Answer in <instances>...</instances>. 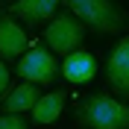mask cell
<instances>
[{
  "mask_svg": "<svg viewBox=\"0 0 129 129\" xmlns=\"http://www.w3.org/2000/svg\"><path fill=\"white\" fill-rule=\"evenodd\" d=\"M68 9L97 32H120L126 26V15L114 0H68Z\"/></svg>",
  "mask_w": 129,
  "mask_h": 129,
  "instance_id": "obj_2",
  "label": "cell"
},
{
  "mask_svg": "<svg viewBox=\"0 0 129 129\" xmlns=\"http://www.w3.org/2000/svg\"><path fill=\"white\" fill-rule=\"evenodd\" d=\"M0 129H29V123H26L18 112H9V114L0 117Z\"/></svg>",
  "mask_w": 129,
  "mask_h": 129,
  "instance_id": "obj_11",
  "label": "cell"
},
{
  "mask_svg": "<svg viewBox=\"0 0 129 129\" xmlns=\"http://www.w3.org/2000/svg\"><path fill=\"white\" fill-rule=\"evenodd\" d=\"M106 76H109V85L117 97L129 100V35L120 38L114 44V50L109 53V62H106Z\"/></svg>",
  "mask_w": 129,
  "mask_h": 129,
  "instance_id": "obj_5",
  "label": "cell"
},
{
  "mask_svg": "<svg viewBox=\"0 0 129 129\" xmlns=\"http://www.w3.org/2000/svg\"><path fill=\"white\" fill-rule=\"evenodd\" d=\"M56 9H59V0H15L9 6V15L21 18L26 26H38L56 15Z\"/></svg>",
  "mask_w": 129,
  "mask_h": 129,
  "instance_id": "obj_6",
  "label": "cell"
},
{
  "mask_svg": "<svg viewBox=\"0 0 129 129\" xmlns=\"http://www.w3.org/2000/svg\"><path fill=\"white\" fill-rule=\"evenodd\" d=\"M76 120L85 129H129V106L109 94H91L79 103Z\"/></svg>",
  "mask_w": 129,
  "mask_h": 129,
  "instance_id": "obj_1",
  "label": "cell"
},
{
  "mask_svg": "<svg viewBox=\"0 0 129 129\" xmlns=\"http://www.w3.org/2000/svg\"><path fill=\"white\" fill-rule=\"evenodd\" d=\"M62 106H64V94L62 91H50V94H41L32 106V120L35 123H53L59 120V114H62Z\"/></svg>",
  "mask_w": 129,
  "mask_h": 129,
  "instance_id": "obj_9",
  "label": "cell"
},
{
  "mask_svg": "<svg viewBox=\"0 0 129 129\" xmlns=\"http://www.w3.org/2000/svg\"><path fill=\"white\" fill-rule=\"evenodd\" d=\"M38 85L35 82H26L24 79V85H18V88H12L6 94V100H3V109L6 112H32V106H35V100H38Z\"/></svg>",
  "mask_w": 129,
  "mask_h": 129,
  "instance_id": "obj_10",
  "label": "cell"
},
{
  "mask_svg": "<svg viewBox=\"0 0 129 129\" xmlns=\"http://www.w3.org/2000/svg\"><path fill=\"white\" fill-rule=\"evenodd\" d=\"M18 76L26 82H35V85H50V82H56L59 76V62L53 56V50L50 47H29L21 56L18 62Z\"/></svg>",
  "mask_w": 129,
  "mask_h": 129,
  "instance_id": "obj_4",
  "label": "cell"
},
{
  "mask_svg": "<svg viewBox=\"0 0 129 129\" xmlns=\"http://www.w3.org/2000/svg\"><path fill=\"white\" fill-rule=\"evenodd\" d=\"M29 47V38L21 24H15V18H0V59H15L24 56Z\"/></svg>",
  "mask_w": 129,
  "mask_h": 129,
  "instance_id": "obj_7",
  "label": "cell"
},
{
  "mask_svg": "<svg viewBox=\"0 0 129 129\" xmlns=\"http://www.w3.org/2000/svg\"><path fill=\"white\" fill-rule=\"evenodd\" d=\"M82 35H85V24H82L79 18L73 15H59L53 18L44 29V41H47V47L59 56H68L73 50H79L82 44Z\"/></svg>",
  "mask_w": 129,
  "mask_h": 129,
  "instance_id": "obj_3",
  "label": "cell"
},
{
  "mask_svg": "<svg viewBox=\"0 0 129 129\" xmlns=\"http://www.w3.org/2000/svg\"><path fill=\"white\" fill-rule=\"evenodd\" d=\"M62 73H64V79L73 82V85L91 82V79H94V73H97V59L91 56V53H85V50H73V53L64 56Z\"/></svg>",
  "mask_w": 129,
  "mask_h": 129,
  "instance_id": "obj_8",
  "label": "cell"
},
{
  "mask_svg": "<svg viewBox=\"0 0 129 129\" xmlns=\"http://www.w3.org/2000/svg\"><path fill=\"white\" fill-rule=\"evenodd\" d=\"M6 88H9V68L6 62H0V94H6Z\"/></svg>",
  "mask_w": 129,
  "mask_h": 129,
  "instance_id": "obj_12",
  "label": "cell"
}]
</instances>
